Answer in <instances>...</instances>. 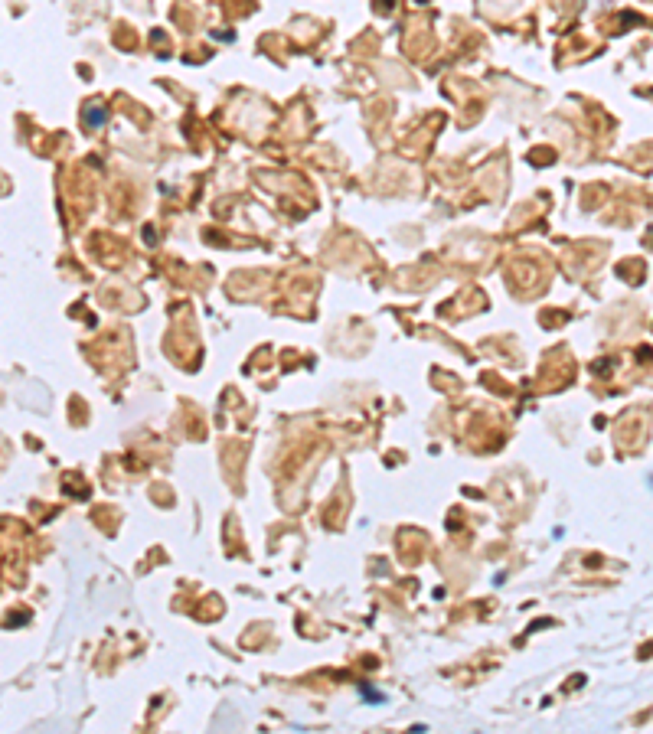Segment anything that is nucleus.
Masks as SVG:
<instances>
[{
    "label": "nucleus",
    "instance_id": "obj_1",
    "mask_svg": "<svg viewBox=\"0 0 653 734\" xmlns=\"http://www.w3.org/2000/svg\"><path fill=\"white\" fill-rule=\"evenodd\" d=\"M86 121L92 124V128H98V124H105V121H108V111H105V108H92V111L86 114Z\"/></svg>",
    "mask_w": 653,
    "mask_h": 734
}]
</instances>
